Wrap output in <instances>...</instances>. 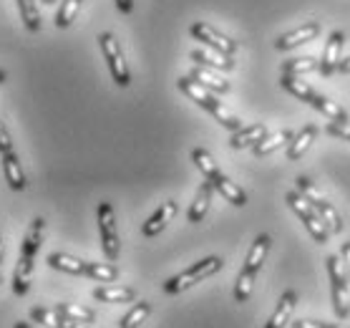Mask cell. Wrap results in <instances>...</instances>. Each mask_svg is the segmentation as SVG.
I'll use <instances>...</instances> for the list:
<instances>
[{
    "label": "cell",
    "mask_w": 350,
    "mask_h": 328,
    "mask_svg": "<svg viewBox=\"0 0 350 328\" xmlns=\"http://www.w3.org/2000/svg\"><path fill=\"white\" fill-rule=\"evenodd\" d=\"M189 36L199 43H204L209 51H217L222 56H234L237 53V40H232L230 36H224L215 28V25L204 23V21H197V23L189 25Z\"/></svg>",
    "instance_id": "8fae6325"
},
{
    "label": "cell",
    "mask_w": 350,
    "mask_h": 328,
    "mask_svg": "<svg viewBox=\"0 0 350 328\" xmlns=\"http://www.w3.org/2000/svg\"><path fill=\"white\" fill-rule=\"evenodd\" d=\"M315 136H318V127H315V124H308V127L300 129V131L293 136V142L285 147V149H287V160H290V162L300 160V157H303V154L310 149V144L315 142Z\"/></svg>",
    "instance_id": "e0dca14e"
},
{
    "label": "cell",
    "mask_w": 350,
    "mask_h": 328,
    "mask_svg": "<svg viewBox=\"0 0 350 328\" xmlns=\"http://www.w3.org/2000/svg\"><path fill=\"white\" fill-rule=\"evenodd\" d=\"M83 0H61V8L56 13V28H68L76 21Z\"/></svg>",
    "instance_id": "1f68e13d"
},
{
    "label": "cell",
    "mask_w": 350,
    "mask_h": 328,
    "mask_svg": "<svg viewBox=\"0 0 350 328\" xmlns=\"http://www.w3.org/2000/svg\"><path fill=\"white\" fill-rule=\"evenodd\" d=\"M53 311L58 316H64L68 320H81V323H94L96 313L86 305H79V303H56L53 305Z\"/></svg>",
    "instance_id": "4316f807"
},
{
    "label": "cell",
    "mask_w": 350,
    "mask_h": 328,
    "mask_svg": "<svg viewBox=\"0 0 350 328\" xmlns=\"http://www.w3.org/2000/svg\"><path fill=\"white\" fill-rule=\"evenodd\" d=\"M327 275H330V298H333L335 316L345 320L350 316V298H348V273L342 270V260L338 255H327Z\"/></svg>",
    "instance_id": "ba28073f"
},
{
    "label": "cell",
    "mask_w": 350,
    "mask_h": 328,
    "mask_svg": "<svg viewBox=\"0 0 350 328\" xmlns=\"http://www.w3.org/2000/svg\"><path fill=\"white\" fill-rule=\"evenodd\" d=\"M3 255H5V253H3V238H0V263H3Z\"/></svg>",
    "instance_id": "ee69618b"
},
{
    "label": "cell",
    "mask_w": 350,
    "mask_h": 328,
    "mask_svg": "<svg viewBox=\"0 0 350 328\" xmlns=\"http://www.w3.org/2000/svg\"><path fill=\"white\" fill-rule=\"evenodd\" d=\"M94 298L101 303H131L136 301V290L126 286H101L94 290Z\"/></svg>",
    "instance_id": "cb8c5ba5"
},
{
    "label": "cell",
    "mask_w": 350,
    "mask_h": 328,
    "mask_svg": "<svg viewBox=\"0 0 350 328\" xmlns=\"http://www.w3.org/2000/svg\"><path fill=\"white\" fill-rule=\"evenodd\" d=\"M3 162V175H5V182H8L10 190H16V192H23L25 190V172L21 167V160H18V154H5V157H0Z\"/></svg>",
    "instance_id": "d6986e66"
},
{
    "label": "cell",
    "mask_w": 350,
    "mask_h": 328,
    "mask_svg": "<svg viewBox=\"0 0 350 328\" xmlns=\"http://www.w3.org/2000/svg\"><path fill=\"white\" fill-rule=\"evenodd\" d=\"M222 257L217 255H209L204 257V260H199V263L189 265L187 270H182L179 275H174V278H169L167 283H164V293L167 296H176V293H182V290L191 288L194 283H202L204 278H209V275H215V273L222 270Z\"/></svg>",
    "instance_id": "5b68a950"
},
{
    "label": "cell",
    "mask_w": 350,
    "mask_h": 328,
    "mask_svg": "<svg viewBox=\"0 0 350 328\" xmlns=\"http://www.w3.org/2000/svg\"><path fill=\"white\" fill-rule=\"evenodd\" d=\"M43 232H46V220L43 217H33L31 227L25 232L23 245H21V255H18L16 273H13V293L16 296H25L31 290L33 280V268H36V255L43 242Z\"/></svg>",
    "instance_id": "6da1fadb"
},
{
    "label": "cell",
    "mask_w": 350,
    "mask_h": 328,
    "mask_svg": "<svg viewBox=\"0 0 350 328\" xmlns=\"http://www.w3.org/2000/svg\"><path fill=\"white\" fill-rule=\"evenodd\" d=\"M295 303H297V293L295 290H285L282 296H280V303L272 313V318L267 320V326L265 328H285L293 318V311H295Z\"/></svg>",
    "instance_id": "ffe728a7"
},
{
    "label": "cell",
    "mask_w": 350,
    "mask_h": 328,
    "mask_svg": "<svg viewBox=\"0 0 350 328\" xmlns=\"http://www.w3.org/2000/svg\"><path fill=\"white\" fill-rule=\"evenodd\" d=\"M16 3H18V10H21V21H23V25L31 33H38L40 31V13H38L36 0H16Z\"/></svg>",
    "instance_id": "f1b7e54d"
},
{
    "label": "cell",
    "mask_w": 350,
    "mask_h": 328,
    "mask_svg": "<svg viewBox=\"0 0 350 328\" xmlns=\"http://www.w3.org/2000/svg\"><path fill=\"white\" fill-rule=\"evenodd\" d=\"M96 217H98V235H101V250L109 263H116V257L121 253V242H119V230H116V215H113V205L111 202H98V210H96Z\"/></svg>",
    "instance_id": "30bf717a"
},
{
    "label": "cell",
    "mask_w": 350,
    "mask_h": 328,
    "mask_svg": "<svg viewBox=\"0 0 350 328\" xmlns=\"http://www.w3.org/2000/svg\"><path fill=\"white\" fill-rule=\"evenodd\" d=\"M43 3H46V5H51V3H56V0H43Z\"/></svg>",
    "instance_id": "f6af8a7d"
},
{
    "label": "cell",
    "mask_w": 350,
    "mask_h": 328,
    "mask_svg": "<svg viewBox=\"0 0 350 328\" xmlns=\"http://www.w3.org/2000/svg\"><path fill=\"white\" fill-rule=\"evenodd\" d=\"M270 242L272 238L270 235H260L255 242H252V248L247 253V260L242 265V273H239L237 278V286H234V301L237 303H247V298L252 296V286H255V278L260 268H262L265 257L270 253Z\"/></svg>",
    "instance_id": "277c9868"
},
{
    "label": "cell",
    "mask_w": 350,
    "mask_h": 328,
    "mask_svg": "<svg viewBox=\"0 0 350 328\" xmlns=\"http://www.w3.org/2000/svg\"><path fill=\"white\" fill-rule=\"evenodd\" d=\"M189 58L194 61V64L199 66H207V68H215V71H232L234 68V61H232L230 56H222V53H217V51H191Z\"/></svg>",
    "instance_id": "7402d4cb"
},
{
    "label": "cell",
    "mask_w": 350,
    "mask_h": 328,
    "mask_svg": "<svg viewBox=\"0 0 350 328\" xmlns=\"http://www.w3.org/2000/svg\"><path fill=\"white\" fill-rule=\"evenodd\" d=\"M297 192L303 194L305 200H308L312 207H315V212H318V215L323 217V223L327 225V230H330V232H342V217H340V212L335 210L333 202H327L325 197H323V192H320L318 187H315V184H312L305 175L297 177Z\"/></svg>",
    "instance_id": "8992f818"
},
{
    "label": "cell",
    "mask_w": 350,
    "mask_h": 328,
    "mask_svg": "<svg viewBox=\"0 0 350 328\" xmlns=\"http://www.w3.org/2000/svg\"><path fill=\"white\" fill-rule=\"evenodd\" d=\"M285 202L293 207V212L300 220H303V225L308 227V232L312 235V240L315 242H327V238H330V230H327V225L323 223V217L315 212V207H312L310 202L305 200L303 194L297 192V190H290V192L285 194Z\"/></svg>",
    "instance_id": "9c48e42d"
},
{
    "label": "cell",
    "mask_w": 350,
    "mask_h": 328,
    "mask_svg": "<svg viewBox=\"0 0 350 328\" xmlns=\"http://www.w3.org/2000/svg\"><path fill=\"white\" fill-rule=\"evenodd\" d=\"M13 328H40V326H36V323H23V320H21V323H16Z\"/></svg>",
    "instance_id": "b9f144b4"
},
{
    "label": "cell",
    "mask_w": 350,
    "mask_h": 328,
    "mask_svg": "<svg viewBox=\"0 0 350 328\" xmlns=\"http://www.w3.org/2000/svg\"><path fill=\"white\" fill-rule=\"evenodd\" d=\"M0 283H3V275H0Z\"/></svg>",
    "instance_id": "bcb514c9"
},
{
    "label": "cell",
    "mask_w": 350,
    "mask_h": 328,
    "mask_svg": "<svg viewBox=\"0 0 350 328\" xmlns=\"http://www.w3.org/2000/svg\"><path fill=\"white\" fill-rule=\"evenodd\" d=\"M265 136H267L265 124H250V127H242L239 131H232L230 147L232 149H247V147H255L257 142H262Z\"/></svg>",
    "instance_id": "ac0fdd59"
},
{
    "label": "cell",
    "mask_w": 350,
    "mask_h": 328,
    "mask_svg": "<svg viewBox=\"0 0 350 328\" xmlns=\"http://www.w3.org/2000/svg\"><path fill=\"white\" fill-rule=\"evenodd\" d=\"M48 265L53 270L68 273V275H86V260H79V257L66 255V253H51L48 255Z\"/></svg>",
    "instance_id": "d4e9b609"
},
{
    "label": "cell",
    "mask_w": 350,
    "mask_h": 328,
    "mask_svg": "<svg viewBox=\"0 0 350 328\" xmlns=\"http://www.w3.org/2000/svg\"><path fill=\"white\" fill-rule=\"evenodd\" d=\"M61 328H88V323H81V320H68L61 316Z\"/></svg>",
    "instance_id": "f35d334b"
},
{
    "label": "cell",
    "mask_w": 350,
    "mask_h": 328,
    "mask_svg": "<svg viewBox=\"0 0 350 328\" xmlns=\"http://www.w3.org/2000/svg\"><path fill=\"white\" fill-rule=\"evenodd\" d=\"M320 23L318 21H308V23L297 25V28H293V31L282 33L278 40H275V49L278 51H295L300 49L303 43H310V40H315L320 36Z\"/></svg>",
    "instance_id": "7c38bea8"
},
{
    "label": "cell",
    "mask_w": 350,
    "mask_h": 328,
    "mask_svg": "<svg viewBox=\"0 0 350 328\" xmlns=\"http://www.w3.org/2000/svg\"><path fill=\"white\" fill-rule=\"evenodd\" d=\"M342 46H345V33L333 31L325 40V49H323V58H320V73L330 76L338 71V64L342 58Z\"/></svg>",
    "instance_id": "4fadbf2b"
},
{
    "label": "cell",
    "mask_w": 350,
    "mask_h": 328,
    "mask_svg": "<svg viewBox=\"0 0 350 328\" xmlns=\"http://www.w3.org/2000/svg\"><path fill=\"white\" fill-rule=\"evenodd\" d=\"M338 71H340V73H350V56L340 58V64H338Z\"/></svg>",
    "instance_id": "ab89813d"
},
{
    "label": "cell",
    "mask_w": 350,
    "mask_h": 328,
    "mask_svg": "<svg viewBox=\"0 0 350 328\" xmlns=\"http://www.w3.org/2000/svg\"><path fill=\"white\" fill-rule=\"evenodd\" d=\"M340 260L345 263V273H348V280H350V240L340 245Z\"/></svg>",
    "instance_id": "d590c367"
},
{
    "label": "cell",
    "mask_w": 350,
    "mask_h": 328,
    "mask_svg": "<svg viewBox=\"0 0 350 328\" xmlns=\"http://www.w3.org/2000/svg\"><path fill=\"white\" fill-rule=\"evenodd\" d=\"M323 328H350L345 323H323Z\"/></svg>",
    "instance_id": "60d3db41"
},
{
    "label": "cell",
    "mask_w": 350,
    "mask_h": 328,
    "mask_svg": "<svg viewBox=\"0 0 350 328\" xmlns=\"http://www.w3.org/2000/svg\"><path fill=\"white\" fill-rule=\"evenodd\" d=\"M176 210H179V207H176L174 200L161 202V207L157 210V212H154V215L142 225V235H144V238H157V235H159V232L164 230V227H167L172 220H174Z\"/></svg>",
    "instance_id": "5bb4252c"
},
{
    "label": "cell",
    "mask_w": 350,
    "mask_h": 328,
    "mask_svg": "<svg viewBox=\"0 0 350 328\" xmlns=\"http://www.w3.org/2000/svg\"><path fill=\"white\" fill-rule=\"evenodd\" d=\"M280 86L285 88L287 94H293L295 99H300V101H310V97L315 94V88L308 86L305 81H300L297 76H287V73H282V79H280Z\"/></svg>",
    "instance_id": "83f0119b"
},
{
    "label": "cell",
    "mask_w": 350,
    "mask_h": 328,
    "mask_svg": "<svg viewBox=\"0 0 350 328\" xmlns=\"http://www.w3.org/2000/svg\"><path fill=\"white\" fill-rule=\"evenodd\" d=\"M149 313H152V303H149V301H139V303L119 320V328H139L144 320H146Z\"/></svg>",
    "instance_id": "4dcf8cb0"
},
{
    "label": "cell",
    "mask_w": 350,
    "mask_h": 328,
    "mask_svg": "<svg viewBox=\"0 0 350 328\" xmlns=\"http://www.w3.org/2000/svg\"><path fill=\"white\" fill-rule=\"evenodd\" d=\"M191 79L199 81L204 88H209L212 94H230V81H224L222 76H219V71H215V68H207V66H194L189 73Z\"/></svg>",
    "instance_id": "9a60e30c"
},
{
    "label": "cell",
    "mask_w": 350,
    "mask_h": 328,
    "mask_svg": "<svg viewBox=\"0 0 350 328\" xmlns=\"http://www.w3.org/2000/svg\"><path fill=\"white\" fill-rule=\"evenodd\" d=\"M5 79H8V73H5V71H3V68H0V84H3V81H5Z\"/></svg>",
    "instance_id": "7bdbcfd3"
},
{
    "label": "cell",
    "mask_w": 350,
    "mask_h": 328,
    "mask_svg": "<svg viewBox=\"0 0 350 328\" xmlns=\"http://www.w3.org/2000/svg\"><path fill=\"white\" fill-rule=\"evenodd\" d=\"M86 278L98 283H113L119 278V268L113 263H86Z\"/></svg>",
    "instance_id": "f546056e"
},
{
    "label": "cell",
    "mask_w": 350,
    "mask_h": 328,
    "mask_svg": "<svg viewBox=\"0 0 350 328\" xmlns=\"http://www.w3.org/2000/svg\"><path fill=\"white\" fill-rule=\"evenodd\" d=\"M295 131L293 129H280V131H275V134H267L262 139V142H257L255 147H252V152L257 154V157H267V154L278 152V149H282V147H287L290 142H293Z\"/></svg>",
    "instance_id": "44dd1931"
},
{
    "label": "cell",
    "mask_w": 350,
    "mask_h": 328,
    "mask_svg": "<svg viewBox=\"0 0 350 328\" xmlns=\"http://www.w3.org/2000/svg\"><path fill=\"white\" fill-rule=\"evenodd\" d=\"M98 46H101V53L106 58V66H109V71H111V79L116 86L126 88L131 86V71H129L126 66V58H124V51H121L119 40L113 33H98Z\"/></svg>",
    "instance_id": "52a82bcc"
},
{
    "label": "cell",
    "mask_w": 350,
    "mask_h": 328,
    "mask_svg": "<svg viewBox=\"0 0 350 328\" xmlns=\"http://www.w3.org/2000/svg\"><path fill=\"white\" fill-rule=\"evenodd\" d=\"M191 160H194V164L199 167V172L204 175V179H209V182L215 184V190L222 194L224 200L232 202L234 207H245V205H247L245 190H242V187H237V184L232 182L230 177L224 175L222 169L217 167V162L212 160V154H209L207 149L197 147V149L191 152Z\"/></svg>",
    "instance_id": "3957f363"
},
{
    "label": "cell",
    "mask_w": 350,
    "mask_h": 328,
    "mask_svg": "<svg viewBox=\"0 0 350 328\" xmlns=\"http://www.w3.org/2000/svg\"><path fill=\"white\" fill-rule=\"evenodd\" d=\"M176 86H179V91H182V94H187L194 104L202 106L204 112L212 114V116H215V119L219 121L224 129H230V131H239V129H242V121H239L237 116L230 112V109H224L222 101H219V99H217L209 88L202 86L199 81H194L191 76H182V79L176 81Z\"/></svg>",
    "instance_id": "7a4b0ae2"
},
{
    "label": "cell",
    "mask_w": 350,
    "mask_h": 328,
    "mask_svg": "<svg viewBox=\"0 0 350 328\" xmlns=\"http://www.w3.org/2000/svg\"><path fill=\"white\" fill-rule=\"evenodd\" d=\"M320 71V58L312 56H300V58H287L282 64V73L287 76H303V73Z\"/></svg>",
    "instance_id": "484cf974"
},
{
    "label": "cell",
    "mask_w": 350,
    "mask_h": 328,
    "mask_svg": "<svg viewBox=\"0 0 350 328\" xmlns=\"http://www.w3.org/2000/svg\"><path fill=\"white\" fill-rule=\"evenodd\" d=\"M13 152H16V147H13L10 131L5 129V124L0 121V157H5V154H13Z\"/></svg>",
    "instance_id": "e575fe53"
},
{
    "label": "cell",
    "mask_w": 350,
    "mask_h": 328,
    "mask_svg": "<svg viewBox=\"0 0 350 328\" xmlns=\"http://www.w3.org/2000/svg\"><path fill=\"white\" fill-rule=\"evenodd\" d=\"M293 328H323V323L320 320H295L293 323Z\"/></svg>",
    "instance_id": "8d00e7d4"
},
{
    "label": "cell",
    "mask_w": 350,
    "mask_h": 328,
    "mask_svg": "<svg viewBox=\"0 0 350 328\" xmlns=\"http://www.w3.org/2000/svg\"><path fill=\"white\" fill-rule=\"evenodd\" d=\"M31 318L36 320V323H43V326L48 328H61V316H58L53 308H33L31 311Z\"/></svg>",
    "instance_id": "d6a6232c"
},
{
    "label": "cell",
    "mask_w": 350,
    "mask_h": 328,
    "mask_svg": "<svg viewBox=\"0 0 350 328\" xmlns=\"http://www.w3.org/2000/svg\"><path fill=\"white\" fill-rule=\"evenodd\" d=\"M212 192H215V184L209 182V179H204V182L199 184L197 197H194L189 212H187V220H189V223H202V220H204L209 205H212Z\"/></svg>",
    "instance_id": "2e32d148"
},
{
    "label": "cell",
    "mask_w": 350,
    "mask_h": 328,
    "mask_svg": "<svg viewBox=\"0 0 350 328\" xmlns=\"http://www.w3.org/2000/svg\"><path fill=\"white\" fill-rule=\"evenodd\" d=\"M116 8H119L124 16H129V13L134 10V0H116Z\"/></svg>",
    "instance_id": "74e56055"
},
{
    "label": "cell",
    "mask_w": 350,
    "mask_h": 328,
    "mask_svg": "<svg viewBox=\"0 0 350 328\" xmlns=\"http://www.w3.org/2000/svg\"><path fill=\"white\" fill-rule=\"evenodd\" d=\"M327 134L338 136L342 142H350V121H327Z\"/></svg>",
    "instance_id": "836d02e7"
},
{
    "label": "cell",
    "mask_w": 350,
    "mask_h": 328,
    "mask_svg": "<svg viewBox=\"0 0 350 328\" xmlns=\"http://www.w3.org/2000/svg\"><path fill=\"white\" fill-rule=\"evenodd\" d=\"M308 104L315 109V112H320L323 116H327V121H350V116H348V112L342 109L340 104H335V101H330L327 97H323V94H312L310 97V101Z\"/></svg>",
    "instance_id": "603a6c76"
}]
</instances>
